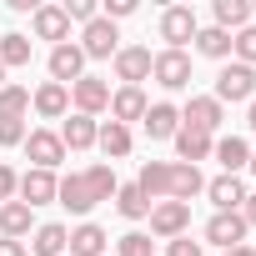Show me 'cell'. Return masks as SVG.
Masks as SVG:
<instances>
[{
	"mask_svg": "<svg viewBox=\"0 0 256 256\" xmlns=\"http://www.w3.org/2000/svg\"><path fill=\"white\" fill-rule=\"evenodd\" d=\"M216 100L226 106H236V100H256V70L251 66H241V60H231V66H221V76H216Z\"/></svg>",
	"mask_w": 256,
	"mask_h": 256,
	"instance_id": "obj_1",
	"label": "cell"
},
{
	"mask_svg": "<svg viewBox=\"0 0 256 256\" xmlns=\"http://www.w3.org/2000/svg\"><path fill=\"white\" fill-rule=\"evenodd\" d=\"M196 30H201V20H196L191 6H166L161 10V40H166V50H181L186 40H196Z\"/></svg>",
	"mask_w": 256,
	"mask_h": 256,
	"instance_id": "obj_2",
	"label": "cell"
},
{
	"mask_svg": "<svg viewBox=\"0 0 256 256\" xmlns=\"http://www.w3.org/2000/svg\"><path fill=\"white\" fill-rule=\"evenodd\" d=\"M151 76L166 90H186L191 86V56L186 50H161V56H151Z\"/></svg>",
	"mask_w": 256,
	"mask_h": 256,
	"instance_id": "obj_3",
	"label": "cell"
},
{
	"mask_svg": "<svg viewBox=\"0 0 256 256\" xmlns=\"http://www.w3.org/2000/svg\"><path fill=\"white\" fill-rule=\"evenodd\" d=\"M186 231H191V206H181V201H156V206H151V236L176 241V236H186Z\"/></svg>",
	"mask_w": 256,
	"mask_h": 256,
	"instance_id": "obj_4",
	"label": "cell"
},
{
	"mask_svg": "<svg viewBox=\"0 0 256 256\" xmlns=\"http://www.w3.org/2000/svg\"><path fill=\"white\" fill-rule=\"evenodd\" d=\"M70 100H76V116H100V110H110V86L100 80V76H80L76 86H70Z\"/></svg>",
	"mask_w": 256,
	"mask_h": 256,
	"instance_id": "obj_5",
	"label": "cell"
},
{
	"mask_svg": "<svg viewBox=\"0 0 256 256\" xmlns=\"http://www.w3.org/2000/svg\"><path fill=\"white\" fill-rule=\"evenodd\" d=\"M221 120H226V110H221L216 96H191L186 110H181V126H191V131H206V136L221 131Z\"/></svg>",
	"mask_w": 256,
	"mask_h": 256,
	"instance_id": "obj_6",
	"label": "cell"
},
{
	"mask_svg": "<svg viewBox=\"0 0 256 256\" xmlns=\"http://www.w3.org/2000/svg\"><path fill=\"white\" fill-rule=\"evenodd\" d=\"M120 36H116V26L106 20V16H96L90 26H86V36H80V50H86V60H116V46Z\"/></svg>",
	"mask_w": 256,
	"mask_h": 256,
	"instance_id": "obj_7",
	"label": "cell"
},
{
	"mask_svg": "<svg viewBox=\"0 0 256 256\" xmlns=\"http://www.w3.org/2000/svg\"><path fill=\"white\" fill-rule=\"evenodd\" d=\"M80 76H86V50H80L76 40H66V46H56V50H50V80L70 90V86H76Z\"/></svg>",
	"mask_w": 256,
	"mask_h": 256,
	"instance_id": "obj_8",
	"label": "cell"
},
{
	"mask_svg": "<svg viewBox=\"0 0 256 256\" xmlns=\"http://www.w3.org/2000/svg\"><path fill=\"white\" fill-rule=\"evenodd\" d=\"M26 156L36 161V171H56V166L66 161L60 131H26Z\"/></svg>",
	"mask_w": 256,
	"mask_h": 256,
	"instance_id": "obj_9",
	"label": "cell"
},
{
	"mask_svg": "<svg viewBox=\"0 0 256 256\" xmlns=\"http://www.w3.org/2000/svg\"><path fill=\"white\" fill-rule=\"evenodd\" d=\"M246 221H241V211H216L211 221H206V241L211 246H221V251H231V246H241L246 241Z\"/></svg>",
	"mask_w": 256,
	"mask_h": 256,
	"instance_id": "obj_10",
	"label": "cell"
},
{
	"mask_svg": "<svg viewBox=\"0 0 256 256\" xmlns=\"http://www.w3.org/2000/svg\"><path fill=\"white\" fill-rule=\"evenodd\" d=\"M56 186H60L56 171H36V166H30V171L20 176V191H16V196L36 211V206H50V201H56Z\"/></svg>",
	"mask_w": 256,
	"mask_h": 256,
	"instance_id": "obj_11",
	"label": "cell"
},
{
	"mask_svg": "<svg viewBox=\"0 0 256 256\" xmlns=\"http://www.w3.org/2000/svg\"><path fill=\"white\" fill-rule=\"evenodd\" d=\"M146 110H151V100H146V90H141V86H120V90L110 96V120H116V126L146 120Z\"/></svg>",
	"mask_w": 256,
	"mask_h": 256,
	"instance_id": "obj_12",
	"label": "cell"
},
{
	"mask_svg": "<svg viewBox=\"0 0 256 256\" xmlns=\"http://www.w3.org/2000/svg\"><path fill=\"white\" fill-rule=\"evenodd\" d=\"M30 30H36V40H56V46H66V40H70V20H66V10H60V6H36Z\"/></svg>",
	"mask_w": 256,
	"mask_h": 256,
	"instance_id": "obj_13",
	"label": "cell"
},
{
	"mask_svg": "<svg viewBox=\"0 0 256 256\" xmlns=\"http://www.w3.org/2000/svg\"><path fill=\"white\" fill-rule=\"evenodd\" d=\"M201 191H206V176H201V166H186V161H176V166H171V191H166V201H181V206H191Z\"/></svg>",
	"mask_w": 256,
	"mask_h": 256,
	"instance_id": "obj_14",
	"label": "cell"
},
{
	"mask_svg": "<svg viewBox=\"0 0 256 256\" xmlns=\"http://www.w3.org/2000/svg\"><path fill=\"white\" fill-rule=\"evenodd\" d=\"M116 80H126V86L151 80V50H146V46H126V50H116Z\"/></svg>",
	"mask_w": 256,
	"mask_h": 256,
	"instance_id": "obj_15",
	"label": "cell"
},
{
	"mask_svg": "<svg viewBox=\"0 0 256 256\" xmlns=\"http://www.w3.org/2000/svg\"><path fill=\"white\" fill-rule=\"evenodd\" d=\"M66 246H70V231H66L60 221L36 226V231H30V241H26V251H30V256H66Z\"/></svg>",
	"mask_w": 256,
	"mask_h": 256,
	"instance_id": "obj_16",
	"label": "cell"
},
{
	"mask_svg": "<svg viewBox=\"0 0 256 256\" xmlns=\"http://www.w3.org/2000/svg\"><path fill=\"white\" fill-rule=\"evenodd\" d=\"M176 131H181V110H176L171 100H156V106L146 110V136H151V141H176Z\"/></svg>",
	"mask_w": 256,
	"mask_h": 256,
	"instance_id": "obj_17",
	"label": "cell"
},
{
	"mask_svg": "<svg viewBox=\"0 0 256 256\" xmlns=\"http://www.w3.org/2000/svg\"><path fill=\"white\" fill-rule=\"evenodd\" d=\"M30 106H36V116H40V120H60V116L70 110V90H66V86H56V80H46V86L30 96Z\"/></svg>",
	"mask_w": 256,
	"mask_h": 256,
	"instance_id": "obj_18",
	"label": "cell"
},
{
	"mask_svg": "<svg viewBox=\"0 0 256 256\" xmlns=\"http://www.w3.org/2000/svg\"><path fill=\"white\" fill-rule=\"evenodd\" d=\"M136 186H141V196H146L151 206L166 201V191H171V161H146L141 176H136Z\"/></svg>",
	"mask_w": 256,
	"mask_h": 256,
	"instance_id": "obj_19",
	"label": "cell"
},
{
	"mask_svg": "<svg viewBox=\"0 0 256 256\" xmlns=\"http://www.w3.org/2000/svg\"><path fill=\"white\" fill-rule=\"evenodd\" d=\"M56 201H60L66 211H76V216H90V211H96L86 176H60V186H56Z\"/></svg>",
	"mask_w": 256,
	"mask_h": 256,
	"instance_id": "obj_20",
	"label": "cell"
},
{
	"mask_svg": "<svg viewBox=\"0 0 256 256\" xmlns=\"http://www.w3.org/2000/svg\"><path fill=\"white\" fill-rule=\"evenodd\" d=\"M206 196H211V206L216 211H241V201H246V186H241V176H216V181H206Z\"/></svg>",
	"mask_w": 256,
	"mask_h": 256,
	"instance_id": "obj_21",
	"label": "cell"
},
{
	"mask_svg": "<svg viewBox=\"0 0 256 256\" xmlns=\"http://www.w3.org/2000/svg\"><path fill=\"white\" fill-rule=\"evenodd\" d=\"M211 146H216V136H206V131H191V126L176 131V156H181L186 166H201V161L211 156Z\"/></svg>",
	"mask_w": 256,
	"mask_h": 256,
	"instance_id": "obj_22",
	"label": "cell"
},
{
	"mask_svg": "<svg viewBox=\"0 0 256 256\" xmlns=\"http://www.w3.org/2000/svg\"><path fill=\"white\" fill-rule=\"evenodd\" d=\"M36 226H30V206L26 201H6L0 206V236L6 241H26Z\"/></svg>",
	"mask_w": 256,
	"mask_h": 256,
	"instance_id": "obj_23",
	"label": "cell"
},
{
	"mask_svg": "<svg viewBox=\"0 0 256 256\" xmlns=\"http://www.w3.org/2000/svg\"><path fill=\"white\" fill-rule=\"evenodd\" d=\"M106 241H110V236H106L96 221H80V226L70 231V246H66V251H70V256H106Z\"/></svg>",
	"mask_w": 256,
	"mask_h": 256,
	"instance_id": "obj_24",
	"label": "cell"
},
{
	"mask_svg": "<svg viewBox=\"0 0 256 256\" xmlns=\"http://www.w3.org/2000/svg\"><path fill=\"white\" fill-rule=\"evenodd\" d=\"M96 131H100V126H96L90 116H70V120L60 126V146H66V151H90V146H96Z\"/></svg>",
	"mask_w": 256,
	"mask_h": 256,
	"instance_id": "obj_25",
	"label": "cell"
},
{
	"mask_svg": "<svg viewBox=\"0 0 256 256\" xmlns=\"http://www.w3.org/2000/svg\"><path fill=\"white\" fill-rule=\"evenodd\" d=\"M96 146L106 151V161H120V156H131V126H116V120H106L100 131H96Z\"/></svg>",
	"mask_w": 256,
	"mask_h": 256,
	"instance_id": "obj_26",
	"label": "cell"
},
{
	"mask_svg": "<svg viewBox=\"0 0 256 256\" xmlns=\"http://www.w3.org/2000/svg\"><path fill=\"white\" fill-rule=\"evenodd\" d=\"M211 156H216V161L226 166V176H236L241 166H251V146H246L241 136H221V141L211 146Z\"/></svg>",
	"mask_w": 256,
	"mask_h": 256,
	"instance_id": "obj_27",
	"label": "cell"
},
{
	"mask_svg": "<svg viewBox=\"0 0 256 256\" xmlns=\"http://www.w3.org/2000/svg\"><path fill=\"white\" fill-rule=\"evenodd\" d=\"M196 50H201L206 60H226V56H231V30H221V26H201V30H196Z\"/></svg>",
	"mask_w": 256,
	"mask_h": 256,
	"instance_id": "obj_28",
	"label": "cell"
},
{
	"mask_svg": "<svg viewBox=\"0 0 256 256\" xmlns=\"http://www.w3.org/2000/svg\"><path fill=\"white\" fill-rule=\"evenodd\" d=\"M216 26L221 30H246L251 26V0H216Z\"/></svg>",
	"mask_w": 256,
	"mask_h": 256,
	"instance_id": "obj_29",
	"label": "cell"
},
{
	"mask_svg": "<svg viewBox=\"0 0 256 256\" xmlns=\"http://www.w3.org/2000/svg\"><path fill=\"white\" fill-rule=\"evenodd\" d=\"M86 176V186H90V201L100 206V201H116V171L106 166V161H96L90 171H80Z\"/></svg>",
	"mask_w": 256,
	"mask_h": 256,
	"instance_id": "obj_30",
	"label": "cell"
},
{
	"mask_svg": "<svg viewBox=\"0 0 256 256\" xmlns=\"http://www.w3.org/2000/svg\"><path fill=\"white\" fill-rule=\"evenodd\" d=\"M116 211L126 221H141V216H151V201L141 196V186H116Z\"/></svg>",
	"mask_w": 256,
	"mask_h": 256,
	"instance_id": "obj_31",
	"label": "cell"
},
{
	"mask_svg": "<svg viewBox=\"0 0 256 256\" xmlns=\"http://www.w3.org/2000/svg\"><path fill=\"white\" fill-rule=\"evenodd\" d=\"M0 66L6 70L30 66V36H0Z\"/></svg>",
	"mask_w": 256,
	"mask_h": 256,
	"instance_id": "obj_32",
	"label": "cell"
},
{
	"mask_svg": "<svg viewBox=\"0 0 256 256\" xmlns=\"http://www.w3.org/2000/svg\"><path fill=\"white\" fill-rule=\"evenodd\" d=\"M26 110H30V90L26 86H6L0 90V116H20L26 120Z\"/></svg>",
	"mask_w": 256,
	"mask_h": 256,
	"instance_id": "obj_33",
	"label": "cell"
},
{
	"mask_svg": "<svg viewBox=\"0 0 256 256\" xmlns=\"http://www.w3.org/2000/svg\"><path fill=\"white\" fill-rule=\"evenodd\" d=\"M231 56H236L241 66H251V70H256V26H246V30H236V36H231Z\"/></svg>",
	"mask_w": 256,
	"mask_h": 256,
	"instance_id": "obj_34",
	"label": "cell"
},
{
	"mask_svg": "<svg viewBox=\"0 0 256 256\" xmlns=\"http://www.w3.org/2000/svg\"><path fill=\"white\" fill-rule=\"evenodd\" d=\"M116 256H156V251H151V236L146 231H126L116 241Z\"/></svg>",
	"mask_w": 256,
	"mask_h": 256,
	"instance_id": "obj_35",
	"label": "cell"
},
{
	"mask_svg": "<svg viewBox=\"0 0 256 256\" xmlns=\"http://www.w3.org/2000/svg\"><path fill=\"white\" fill-rule=\"evenodd\" d=\"M0 146H26V120L20 116H0Z\"/></svg>",
	"mask_w": 256,
	"mask_h": 256,
	"instance_id": "obj_36",
	"label": "cell"
},
{
	"mask_svg": "<svg viewBox=\"0 0 256 256\" xmlns=\"http://www.w3.org/2000/svg\"><path fill=\"white\" fill-rule=\"evenodd\" d=\"M60 10H66V20H80V26H90V20L100 16V6H96V0H66Z\"/></svg>",
	"mask_w": 256,
	"mask_h": 256,
	"instance_id": "obj_37",
	"label": "cell"
},
{
	"mask_svg": "<svg viewBox=\"0 0 256 256\" xmlns=\"http://www.w3.org/2000/svg\"><path fill=\"white\" fill-rule=\"evenodd\" d=\"M166 256H206V251H201V241H191V236H176V241H166Z\"/></svg>",
	"mask_w": 256,
	"mask_h": 256,
	"instance_id": "obj_38",
	"label": "cell"
},
{
	"mask_svg": "<svg viewBox=\"0 0 256 256\" xmlns=\"http://www.w3.org/2000/svg\"><path fill=\"white\" fill-rule=\"evenodd\" d=\"M16 191H20V176H16L10 166H0V206H6V201H16Z\"/></svg>",
	"mask_w": 256,
	"mask_h": 256,
	"instance_id": "obj_39",
	"label": "cell"
},
{
	"mask_svg": "<svg viewBox=\"0 0 256 256\" xmlns=\"http://www.w3.org/2000/svg\"><path fill=\"white\" fill-rule=\"evenodd\" d=\"M131 10H136V0H106V10H100V16H106V20L116 26V20H126Z\"/></svg>",
	"mask_w": 256,
	"mask_h": 256,
	"instance_id": "obj_40",
	"label": "cell"
},
{
	"mask_svg": "<svg viewBox=\"0 0 256 256\" xmlns=\"http://www.w3.org/2000/svg\"><path fill=\"white\" fill-rule=\"evenodd\" d=\"M0 256H30V251H26V241H6L0 236Z\"/></svg>",
	"mask_w": 256,
	"mask_h": 256,
	"instance_id": "obj_41",
	"label": "cell"
},
{
	"mask_svg": "<svg viewBox=\"0 0 256 256\" xmlns=\"http://www.w3.org/2000/svg\"><path fill=\"white\" fill-rule=\"evenodd\" d=\"M241 221H246V226H256V196H246V201H241Z\"/></svg>",
	"mask_w": 256,
	"mask_h": 256,
	"instance_id": "obj_42",
	"label": "cell"
},
{
	"mask_svg": "<svg viewBox=\"0 0 256 256\" xmlns=\"http://www.w3.org/2000/svg\"><path fill=\"white\" fill-rule=\"evenodd\" d=\"M226 256H256V246H246V241H241V246H231Z\"/></svg>",
	"mask_w": 256,
	"mask_h": 256,
	"instance_id": "obj_43",
	"label": "cell"
},
{
	"mask_svg": "<svg viewBox=\"0 0 256 256\" xmlns=\"http://www.w3.org/2000/svg\"><path fill=\"white\" fill-rule=\"evenodd\" d=\"M246 126H251V131H256V100L246 106Z\"/></svg>",
	"mask_w": 256,
	"mask_h": 256,
	"instance_id": "obj_44",
	"label": "cell"
},
{
	"mask_svg": "<svg viewBox=\"0 0 256 256\" xmlns=\"http://www.w3.org/2000/svg\"><path fill=\"white\" fill-rule=\"evenodd\" d=\"M6 86H10V80H6V66H0V90H6Z\"/></svg>",
	"mask_w": 256,
	"mask_h": 256,
	"instance_id": "obj_45",
	"label": "cell"
},
{
	"mask_svg": "<svg viewBox=\"0 0 256 256\" xmlns=\"http://www.w3.org/2000/svg\"><path fill=\"white\" fill-rule=\"evenodd\" d=\"M251 176H256V156H251Z\"/></svg>",
	"mask_w": 256,
	"mask_h": 256,
	"instance_id": "obj_46",
	"label": "cell"
}]
</instances>
